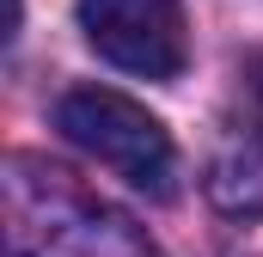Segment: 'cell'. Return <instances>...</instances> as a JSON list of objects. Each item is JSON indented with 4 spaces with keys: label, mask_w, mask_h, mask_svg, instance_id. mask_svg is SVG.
I'll return each instance as SVG.
<instances>
[{
    "label": "cell",
    "mask_w": 263,
    "mask_h": 257,
    "mask_svg": "<svg viewBox=\"0 0 263 257\" xmlns=\"http://www.w3.org/2000/svg\"><path fill=\"white\" fill-rule=\"evenodd\" d=\"M0 227H6V257H159L153 239L123 208H110L73 172L37 159V153L6 159Z\"/></svg>",
    "instance_id": "obj_1"
},
{
    "label": "cell",
    "mask_w": 263,
    "mask_h": 257,
    "mask_svg": "<svg viewBox=\"0 0 263 257\" xmlns=\"http://www.w3.org/2000/svg\"><path fill=\"white\" fill-rule=\"evenodd\" d=\"M55 128L80 153H92L98 166H110L117 178H129L147 196H172L178 178V147L159 117H147L135 98L110 92V86H73L55 104Z\"/></svg>",
    "instance_id": "obj_2"
},
{
    "label": "cell",
    "mask_w": 263,
    "mask_h": 257,
    "mask_svg": "<svg viewBox=\"0 0 263 257\" xmlns=\"http://www.w3.org/2000/svg\"><path fill=\"white\" fill-rule=\"evenodd\" d=\"M86 43L123 74L141 80H178L190 62L184 6L178 0H73Z\"/></svg>",
    "instance_id": "obj_3"
},
{
    "label": "cell",
    "mask_w": 263,
    "mask_h": 257,
    "mask_svg": "<svg viewBox=\"0 0 263 257\" xmlns=\"http://www.w3.org/2000/svg\"><path fill=\"white\" fill-rule=\"evenodd\" d=\"M239 80H245V117H251V128L263 135V49H257V56H245Z\"/></svg>",
    "instance_id": "obj_4"
}]
</instances>
